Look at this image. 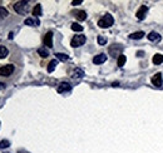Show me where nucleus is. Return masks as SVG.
<instances>
[{"label":"nucleus","instance_id":"nucleus-7","mask_svg":"<svg viewBox=\"0 0 163 153\" xmlns=\"http://www.w3.org/2000/svg\"><path fill=\"white\" fill-rule=\"evenodd\" d=\"M147 13H148V8L146 5H141V8L137 11V19L138 20H143L146 18V15H147Z\"/></svg>","mask_w":163,"mask_h":153},{"label":"nucleus","instance_id":"nucleus-24","mask_svg":"<svg viewBox=\"0 0 163 153\" xmlns=\"http://www.w3.org/2000/svg\"><path fill=\"white\" fill-rule=\"evenodd\" d=\"M8 15H9L8 10H6L5 8H0V19H4V18H6Z\"/></svg>","mask_w":163,"mask_h":153},{"label":"nucleus","instance_id":"nucleus-1","mask_svg":"<svg viewBox=\"0 0 163 153\" xmlns=\"http://www.w3.org/2000/svg\"><path fill=\"white\" fill-rule=\"evenodd\" d=\"M14 10L20 14V15H25L26 13L29 11V3L28 2H17L14 5H13Z\"/></svg>","mask_w":163,"mask_h":153},{"label":"nucleus","instance_id":"nucleus-14","mask_svg":"<svg viewBox=\"0 0 163 153\" xmlns=\"http://www.w3.org/2000/svg\"><path fill=\"white\" fill-rule=\"evenodd\" d=\"M24 24H25V25H32V26H38L40 23H39V20H38V19H32V18H28V19H25Z\"/></svg>","mask_w":163,"mask_h":153},{"label":"nucleus","instance_id":"nucleus-15","mask_svg":"<svg viewBox=\"0 0 163 153\" xmlns=\"http://www.w3.org/2000/svg\"><path fill=\"white\" fill-rule=\"evenodd\" d=\"M33 15L36 17V18L42 15V5H40V4H36L34 6V9H33Z\"/></svg>","mask_w":163,"mask_h":153},{"label":"nucleus","instance_id":"nucleus-10","mask_svg":"<svg viewBox=\"0 0 163 153\" xmlns=\"http://www.w3.org/2000/svg\"><path fill=\"white\" fill-rule=\"evenodd\" d=\"M105 60H107V55L103 54V53L96 55V57L93 58V63H94V64H103Z\"/></svg>","mask_w":163,"mask_h":153},{"label":"nucleus","instance_id":"nucleus-22","mask_svg":"<svg viewBox=\"0 0 163 153\" xmlns=\"http://www.w3.org/2000/svg\"><path fill=\"white\" fill-rule=\"evenodd\" d=\"M72 30H74V32H83V26H82L80 24H78V23H73L72 24Z\"/></svg>","mask_w":163,"mask_h":153},{"label":"nucleus","instance_id":"nucleus-2","mask_svg":"<svg viewBox=\"0 0 163 153\" xmlns=\"http://www.w3.org/2000/svg\"><path fill=\"white\" fill-rule=\"evenodd\" d=\"M113 23H114L113 17L111 15V14H105V15H104L103 18H100V19H99L98 25H99L100 28H109V26H112V25H113Z\"/></svg>","mask_w":163,"mask_h":153},{"label":"nucleus","instance_id":"nucleus-27","mask_svg":"<svg viewBox=\"0 0 163 153\" xmlns=\"http://www.w3.org/2000/svg\"><path fill=\"white\" fill-rule=\"evenodd\" d=\"M83 3V0H73L72 2V5H79V4H82Z\"/></svg>","mask_w":163,"mask_h":153},{"label":"nucleus","instance_id":"nucleus-6","mask_svg":"<svg viewBox=\"0 0 163 153\" xmlns=\"http://www.w3.org/2000/svg\"><path fill=\"white\" fill-rule=\"evenodd\" d=\"M72 89V86L69 84V83H66V82H63L60 83V84L58 86V93H66V92H70Z\"/></svg>","mask_w":163,"mask_h":153},{"label":"nucleus","instance_id":"nucleus-16","mask_svg":"<svg viewBox=\"0 0 163 153\" xmlns=\"http://www.w3.org/2000/svg\"><path fill=\"white\" fill-rule=\"evenodd\" d=\"M152 62H153V64H156V65L162 64V63H163V55H162V54H156L154 57H153V59H152Z\"/></svg>","mask_w":163,"mask_h":153},{"label":"nucleus","instance_id":"nucleus-13","mask_svg":"<svg viewBox=\"0 0 163 153\" xmlns=\"http://www.w3.org/2000/svg\"><path fill=\"white\" fill-rule=\"evenodd\" d=\"M83 75H84V72L82 71L80 68L74 69V72H73V79H80V78H83Z\"/></svg>","mask_w":163,"mask_h":153},{"label":"nucleus","instance_id":"nucleus-26","mask_svg":"<svg viewBox=\"0 0 163 153\" xmlns=\"http://www.w3.org/2000/svg\"><path fill=\"white\" fill-rule=\"evenodd\" d=\"M10 146V142L9 141H6V140H4V141H2V142H0V148H8Z\"/></svg>","mask_w":163,"mask_h":153},{"label":"nucleus","instance_id":"nucleus-17","mask_svg":"<svg viewBox=\"0 0 163 153\" xmlns=\"http://www.w3.org/2000/svg\"><path fill=\"white\" fill-rule=\"evenodd\" d=\"M38 54L42 58H47V57H49V50L47 48H39L38 49Z\"/></svg>","mask_w":163,"mask_h":153},{"label":"nucleus","instance_id":"nucleus-11","mask_svg":"<svg viewBox=\"0 0 163 153\" xmlns=\"http://www.w3.org/2000/svg\"><path fill=\"white\" fill-rule=\"evenodd\" d=\"M147 38H148V40H151V41H161V39H162V36L157 32H151L147 35Z\"/></svg>","mask_w":163,"mask_h":153},{"label":"nucleus","instance_id":"nucleus-29","mask_svg":"<svg viewBox=\"0 0 163 153\" xmlns=\"http://www.w3.org/2000/svg\"><path fill=\"white\" fill-rule=\"evenodd\" d=\"M143 52H137V55H138V57H143Z\"/></svg>","mask_w":163,"mask_h":153},{"label":"nucleus","instance_id":"nucleus-31","mask_svg":"<svg viewBox=\"0 0 163 153\" xmlns=\"http://www.w3.org/2000/svg\"><path fill=\"white\" fill-rule=\"evenodd\" d=\"M19 153H28V152H19Z\"/></svg>","mask_w":163,"mask_h":153},{"label":"nucleus","instance_id":"nucleus-21","mask_svg":"<svg viewBox=\"0 0 163 153\" xmlns=\"http://www.w3.org/2000/svg\"><path fill=\"white\" fill-rule=\"evenodd\" d=\"M9 50L5 47H0V59H4L5 57H8Z\"/></svg>","mask_w":163,"mask_h":153},{"label":"nucleus","instance_id":"nucleus-12","mask_svg":"<svg viewBox=\"0 0 163 153\" xmlns=\"http://www.w3.org/2000/svg\"><path fill=\"white\" fill-rule=\"evenodd\" d=\"M75 18H77L79 21H83V20L87 19V13H85L84 10H78V11L75 13Z\"/></svg>","mask_w":163,"mask_h":153},{"label":"nucleus","instance_id":"nucleus-4","mask_svg":"<svg viewBox=\"0 0 163 153\" xmlns=\"http://www.w3.org/2000/svg\"><path fill=\"white\" fill-rule=\"evenodd\" d=\"M14 65L13 64H6L4 67L0 68V77H9L11 75V73L14 72Z\"/></svg>","mask_w":163,"mask_h":153},{"label":"nucleus","instance_id":"nucleus-20","mask_svg":"<svg viewBox=\"0 0 163 153\" xmlns=\"http://www.w3.org/2000/svg\"><path fill=\"white\" fill-rule=\"evenodd\" d=\"M55 57H57L58 60H62V62H66L68 59H69V57H68L66 54H64V53H57Z\"/></svg>","mask_w":163,"mask_h":153},{"label":"nucleus","instance_id":"nucleus-25","mask_svg":"<svg viewBox=\"0 0 163 153\" xmlns=\"http://www.w3.org/2000/svg\"><path fill=\"white\" fill-rule=\"evenodd\" d=\"M98 44L99 45H105L107 44V38L103 36V35H99L98 36Z\"/></svg>","mask_w":163,"mask_h":153},{"label":"nucleus","instance_id":"nucleus-3","mask_svg":"<svg viewBox=\"0 0 163 153\" xmlns=\"http://www.w3.org/2000/svg\"><path fill=\"white\" fill-rule=\"evenodd\" d=\"M87 41V38L85 35H75L73 39H72V47L73 48H78V47H82L84 45V43Z\"/></svg>","mask_w":163,"mask_h":153},{"label":"nucleus","instance_id":"nucleus-18","mask_svg":"<svg viewBox=\"0 0 163 153\" xmlns=\"http://www.w3.org/2000/svg\"><path fill=\"white\" fill-rule=\"evenodd\" d=\"M144 35H146L144 32H135V33H132V34L129 35V38H131V39H142Z\"/></svg>","mask_w":163,"mask_h":153},{"label":"nucleus","instance_id":"nucleus-28","mask_svg":"<svg viewBox=\"0 0 163 153\" xmlns=\"http://www.w3.org/2000/svg\"><path fill=\"white\" fill-rule=\"evenodd\" d=\"M5 88V84H4V83H2V82H0V90H2V89H4Z\"/></svg>","mask_w":163,"mask_h":153},{"label":"nucleus","instance_id":"nucleus-23","mask_svg":"<svg viewBox=\"0 0 163 153\" xmlns=\"http://www.w3.org/2000/svg\"><path fill=\"white\" fill-rule=\"evenodd\" d=\"M126 60H127L126 55H123V54L119 55V57H118V65H119V67H123L124 63H126Z\"/></svg>","mask_w":163,"mask_h":153},{"label":"nucleus","instance_id":"nucleus-8","mask_svg":"<svg viewBox=\"0 0 163 153\" xmlns=\"http://www.w3.org/2000/svg\"><path fill=\"white\" fill-rule=\"evenodd\" d=\"M152 84L156 86V87H161L162 86V83H163V79H162V74L161 73H157L152 77Z\"/></svg>","mask_w":163,"mask_h":153},{"label":"nucleus","instance_id":"nucleus-5","mask_svg":"<svg viewBox=\"0 0 163 153\" xmlns=\"http://www.w3.org/2000/svg\"><path fill=\"white\" fill-rule=\"evenodd\" d=\"M122 50H123V48H122L119 44H113L109 48V54L112 57H119V55H122Z\"/></svg>","mask_w":163,"mask_h":153},{"label":"nucleus","instance_id":"nucleus-19","mask_svg":"<svg viewBox=\"0 0 163 153\" xmlns=\"http://www.w3.org/2000/svg\"><path fill=\"white\" fill-rule=\"evenodd\" d=\"M57 65H58V60L57 59H54V60H51L50 63H49V65H48V72L49 73H51L54 69L57 68Z\"/></svg>","mask_w":163,"mask_h":153},{"label":"nucleus","instance_id":"nucleus-9","mask_svg":"<svg viewBox=\"0 0 163 153\" xmlns=\"http://www.w3.org/2000/svg\"><path fill=\"white\" fill-rule=\"evenodd\" d=\"M44 45H47L48 48H51L53 47V33L51 32H48L44 36Z\"/></svg>","mask_w":163,"mask_h":153},{"label":"nucleus","instance_id":"nucleus-30","mask_svg":"<svg viewBox=\"0 0 163 153\" xmlns=\"http://www.w3.org/2000/svg\"><path fill=\"white\" fill-rule=\"evenodd\" d=\"M112 86H113V87H118V86H119V83H118V82H114Z\"/></svg>","mask_w":163,"mask_h":153}]
</instances>
